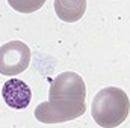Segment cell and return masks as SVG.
Masks as SVG:
<instances>
[{"label":"cell","mask_w":130,"mask_h":128,"mask_svg":"<svg viewBox=\"0 0 130 128\" xmlns=\"http://www.w3.org/2000/svg\"><path fill=\"white\" fill-rule=\"evenodd\" d=\"M130 112V99L120 88H104L98 91L91 105L95 124L101 128H115L121 125Z\"/></svg>","instance_id":"cell-1"},{"label":"cell","mask_w":130,"mask_h":128,"mask_svg":"<svg viewBox=\"0 0 130 128\" xmlns=\"http://www.w3.org/2000/svg\"><path fill=\"white\" fill-rule=\"evenodd\" d=\"M85 81L73 71H65L55 77L48 91V101H85Z\"/></svg>","instance_id":"cell-3"},{"label":"cell","mask_w":130,"mask_h":128,"mask_svg":"<svg viewBox=\"0 0 130 128\" xmlns=\"http://www.w3.org/2000/svg\"><path fill=\"white\" fill-rule=\"evenodd\" d=\"M30 62V50L21 41H9L0 47V74L17 75Z\"/></svg>","instance_id":"cell-4"},{"label":"cell","mask_w":130,"mask_h":128,"mask_svg":"<svg viewBox=\"0 0 130 128\" xmlns=\"http://www.w3.org/2000/svg\"><path fill=\"white\" fill-rule=\"evenodd\" d=\"M85 110V101H45L35 107L33 115L42 124H61L80 118Z\"/></svg>","instance_id":"cell-2"},{"label":"cell","mask_w":130,"mask_h":128,"mask_svg":"<svg viewBox=\"0 0 130 128\" xmlns=\"http://www.w3.org/2000/svg\"><path fill=\"white\" fill-rule=\"evenodd\" d=\"M56 15L65 23L79 21L86 11V0H55Z\"/></svg>","instance_id":"cell-6"},{"label":"cell","mask_w":130,"mask_h":128,"mask_svg":"<svg viewBox=\"0 0 130 128\" xmlns=\"http://www.w3.org/2000/svg\"><path fill=\"white\" fill-rule=\"evenodd\" d=\"M2 95L5 102L11 107V109H26L32 99V91L30 88L18 78H11L3 84L2 89Z\"/></svg>","instance_id":"cell-5"},{"label":"cell","mask_w":130,"mask_h":128,"mask_svg":"<svg viewBox=\"0 0 130 128\" xmlns=\"http://www.w3.org/2000/svg\"><path fill=\"white\" fill-rule=\"evenodd\" d=\"M8 3L17 12L32 14L35 11L41 9V6L45 3V0H8Z\"/></svg>","instance_id":"cell-7"}]
</instances>
